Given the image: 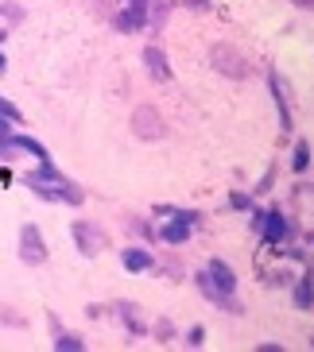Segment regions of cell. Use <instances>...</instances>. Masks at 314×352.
Instances as JSON below:
<instances>
[{"label":"cell","instance_id":"1","mask_svg":"<svg viewBox=\"0 0 314 352\" xmlns=\"http://www.w3.org/2000/svg\"><path fill=\"white\" fill-rule=\"evenodd\" d=\"M23 186L32 190L35 197H43V201H66V206H82L85 201V190L74 178H66L54 163H39L35 170H28Z\"/></svg>","mask_w":314,"mask_h":352},{"label":"cell","instance_id":"2","mask_svg":"<svg viewBox=\"0 0 314 352\" xmlns=\"http://www.w3.org/2000/svg\"><path fill=\"white\" fill-rule=\"evenodd\" d=\"M198 221L202 217L194 213V209H175L167 225L156 228V240H163V244L178 248V244H187V240H190V232H194V225H198Z\"/></svg>","mask_w":314,"mask_h":352},{"label":"cell","instance_id":"3","mask_svg":"<svg viewBox=\"0 0 314 352\" xmlns=\"http://www.w3.org/2000/svg\"><path fill=\"white\" fill-rule=\"evenodd\" d=\"M70 236H74V244H78V252L90 256V259L101 256V252L109 248V232H105L101 225H94V221H74Z\"/></svg>","mask_w":314,"mask_h":352},{"label":"cell","instance_id":"4","mask_svg":"<svg viewBox=\"0 0 314 352\" xmlns=\"http://www.w3.org/2000/svg\"><path fill=\"white\" fill-rule=\"evenodd\" d=\"M20 259L28 263V267H39V263H47V240H43L39 225H20Z\"/></svg>","mask_w":314,"mask_h":352},{"label":"cell","instance_id":"5","mask_svg":"<svg viewBox=\"0 0 314 352\" xmlns=\"http://www.w3.org/2000/svg\"><path fill=\"white\" fill-rule=\"evenodd\" d=\"M132 132H136V140H163L167 135V124H163V116L151 109V104H140L136 113H132Z\"/></svg>","mask_w":314,"mask_h":352},{"label":"cell","instance_id":"6","mask_svg":"<svg viewBox=\"0 0 314 352\" xmlns=\"http://www.w3.org/2000/svg\"><path fill=\"white\" fill-rule=\"evenodd\" d=\"M260 236L268 248H283L291 240V221L283 217V209H264V225H260Z\"/></svg>","mask_w":314,"mask_h":352},{"label":"cell","instance_id":"7","mask_svg":"<svg viewBox=\"0 0 314 352\" xmlns=\"http://www.w3.org/2000/svg\"><path fill=\"white\" fill-rule=\"evenodd\" d=\"M147 0H128L125 8H121V16L113 20V28L116 32H125V35H136V32H144L147 28Z\"/></svg>","mask_w":314,"mask_h":352},{"label":"cell","instance_id":"8","mask_svg":"<svg viewBox=\"0 0 314 352\" xmlns=\"http://www.w3.org/2000/svg\"><path fill=\"white\" fill-rule=\"evenodd\" d=\"M268 89H272L275 113H280V128H283V132H291L295 116H291V104H287V89H283V82H280V74H275V70H268Z\"/></svg>","mask_w":314,"mask_h":352},{"label":"cell","instance_id":"9","mask_svg":"<svg viewBox=\"0 0 314 352\" xmlns=\"http://www.w3.org/2000/svg\"><path fill=\"white\" fill-rule=\"evenodd\" d=\"M206 275H209V283H213V287L221 290V294H237V271L229 267V263H225V259H209L206 263Z\"/></svg>","mask_w":314,"mask_h":352},{"label":"cell","instance_id":"10","mask_svg":"<svg viewBox=\"0 0 314 352\" xmlns=\"http://www.w3.org/2000/svg\"><path fill=\"white\" fill-rule=\"evenodd\" d=\"M213 66L221 74H229V78H249V63L233 47H213Z\"/></svg>","mask_w":314,"mask_h":352},{"label":"cell","instance_id":"11","mask_svg":"<svg viewBox=\"0 0 314 352\" xmlns=\"http://www.w3.org/2000/svg\"><path fill=\"white\" fill-rule=\"evenodd\" d=\"M291 302L295 310H314V271H306L291 283Z\"/></svg>","mask_w":314,"mask_h":352},{"label":"cell","instance_id":"12","mask_svg":"<svg viewBox=\"0 0 314 352\" xmlns=\"http://www.w3.org/2000/svg\"><path fill=\"white\" fill-rule=\"evenodd\" d=\"M8 144L16 147V151H28V155L35 159V163H51V151H47V144H39L35 135H23V132H12Z\"/></svg>","mask_w":314,"mask_h":352},{"label":"cell","instance_id":"13","mask_svg":"<svg viewBox=\"0 0 314 352\" xmlns=\"http://www.w3.org/2000/svg\"><path fill=\"white\" fill-rule=\"evenodd\" d=\"M144 63H147V74L156 78V82H171V66H167V54H163V47H144Z\"/></svg>","mask_w":314,"mask_h":352},{"label":"cell","instance_id":"14","mask_svg":"<svg viewBox=\"0 0 314 352\" xmlns=\"http://www.w3.org/2000/svg\"><path fill=\"white\" fill-rule=\"evenodd\" d=\"M121 263H125V271L140 275V271H151V267H156V256H151L147 248H125V252H121Z\"/></svg>","mask_w":314,"mask_h":352},{"label":"cell","instance_id":"15","mask_svg":"<svg viewBox=\"0 0 314 352\" xmlns=\"http://www.w3.org/2000/svg\"><path fill=\"white\" fill-rule=\"evenodd\" d=\"M116 314H121V321L128 325V333H132V337H144V321H140V306H136V302H121V306H116Z\"/></svg>","mask_w":314,"mask_h":352},{"label":"cell","instance_id":"16","mask_svg":"<svg viewBox=\"0 0 314 352\" xmlns=\"http://www.w3.org/2000/svg\"><path fill=\"white\" fill-rule=\"evenodd\" d=\"M54 352H85V341L78 333H66V329H54Z\"/></svg>","mask_w":314,"mask_h":352},{"label":"cell","instance_id":"17","mask_svg":"<svg viewBox=\"0 0 314 352\" xmlns=\"http://www.w3.org/2000/svg\"><path fill=\"white\" fill-rule=\"evenodd\" d=\"M306 166H311V144L299 140V144H295V155H291V170L295 175H306Z\"/></svg>","mask_w":314,"mask_h":352},{"label":"cell","instance_id":"18","mask_svg":"<svg viewBox=\"0 0 314 352\" xmlns=\"http://www.w3.org/2000/svg\"><path fill=\"white\" fill-rule=\"evenodd\" d=\"M206 344V325H190L187 329V349H202Z\"/></svg>","mask_w":314,"mask_h":352},{"label":"cell","instance_id":"19","mask_svg":"<svg viewBox=\"0 0 314 352\" xmlns=\"http://www.w3.org/2000/svg\"><path fill=\"white\" fill-rule=\"evenodd\" d=\"M0 116H8L12 124H23V113L16 109V104L8 101V97H0Z\"/></svg>","mask_w":314,"mask_h":352},{"label":"cell","instance_id":"20","mask_svg":"<svg viewBox=\"0 0 314 352\" xmlns=\"http://www.w3.org/2000/svg\"><path fill=\"white\" fill-rule=\"evenodd\" d=\"M0 12H4V16H8L12 23L23 20V8H20V4H12V0H0Z\"/></svg>","mask_w":314,"mask_h":352},{"label":"cell","instance_id":"21","mask_svg":"<svg viewBox=\"0 0 314 352\" xmlns=\"http://www.w3.org/2000/svg\"><path fill=\"white\" fill-rule=\"evenodd\" d=\"M229 206H233V209H252V197L241 194V190H233V194H229Z\"/></svg>","mask_w":314,"mask_h":352},{"label":"cell","instance_id":"22","mask_svg":"<svg viewBox=\"0 0 314 352\" xmlns=\"http://www.w3.org/2000/svg\"><path fill=\"white\" fill-rule=\"evenodd\" d=\"M272 283H280V287H291L295 283V275L287 267H280V271H272Z\"/></svg>","mask_w":314,"mask_h":352},{"label":"cell","instance_id":"23","mask_svg":"<svg viewBox=\"0 0 314 352\" xmlns=\"http://www.w3.org/2000/svg\"><path fill=\"white\" fill-rule=\"evenodd\" d=\"M171 333H175V329H171V321H167V318H159V325H156V337H163V341H167Z\"/></svg>","mask_w":314,"mask_h":352},{"label":"cell","instance_id":"24","mask_svg":"<svg viewBox=\"0 0 314 352\" xmlns=\"http://www.w3.org/2000/svg\"><path fill=\"white\" fill-rule=\"evenodd\" d=\"M256 352H283V344L280 341H264V344H256Z\"/></svg>","mask_w":314,"mask_h":352},{"label":"cell","instance_id":"25","mask_svg":"<svg viewBox=\"0 0 314 352\" xmlns=\"http://www.w3.org/2000/svg\"><path fill=\"white\" fill-rule=\"evenodd\" d=\"M0 321H8V325H23V318H16V314H8L4 306H0Z\"/></svg>","mask_w":314,"mask_h":352},{"label":"cell","instance_id":"26","mask_svg":"<svg viewBox=\"0 0 314 352\" xmlns=\"http://www.w3.org/2000/svg\"><path fill=\"white\" fill-rule=\"evenodd\" d=\"M8 135H12V120L8 116H0V140H8Z\"/></svg>","mask_w":314,"mask_h":352},{"label":"cell","instance_id":"27","mask_svg":"<svg viewBox=\"0 0 314 352\" xmlns=\"http://www.w3.org/2000/svg\"><path fill=\"white\" fill-rule=\"evenodd\" d=\"M295 8H314V0H291Z\"/></svg>","mask_w":314,"mask_h":352},{"label":"cell","instance_id":"28","mask_svg":"<svg viewBox=\"0 0 314 352\" xmlns=\"http://www.w3.org/2000/svg\"><path fill=\"white\" fill-rule=\"evenodd\" d=\"M8 70V58H4V51H0V74Z\"/></svg>","mask_w":314,"mask_h":352},{"label":"cell","instance_id":"29","mask_svg":"<svg viewBox=\"0 0 314 352\" xmlns=\"http://www.w3.org/2000/svg\"><path fill=\"white\" fill-rule=\"evenodd\" d=\"M4 39H8V32H0V47H4Z\"/></svg>","mask_w":314,"mask_h":352},{"label":"cell","instance_id":"30","mask_svg":"<svg viewBox=\"0 0 314 352\" xmlns=\"http://www.w3.org/2000/svg\"><path fill=\"white\" fill-rule=\"evenodd\" d=\"M311 349H314V337H311Z\"/></svg>","mask_w":314,"mask_h":352},{"label":"cell","instance_id":"31","mask_svg":"<svg viewBox=\"0 0 314 352\" xmlns=\"http://www.w3.org/2000/svg\"><path fill=\"white\" fill-rule=\"evenodd\" d=\"M125 4H128V0H125Z\"/></svg>","mask_w":314,"mask_h":352}]
</instances>
